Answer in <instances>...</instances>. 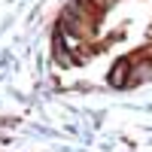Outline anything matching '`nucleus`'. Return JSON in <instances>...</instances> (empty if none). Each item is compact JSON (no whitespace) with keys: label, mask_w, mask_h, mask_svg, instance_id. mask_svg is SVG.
<instances>
[{"label":"nucleus","mask_w":152,"mask_h":152,"mask_svg":"<svg viewBox=\"0 0 152 152\" xmlns=\"http://www.w3.org/2000/svg\"><path fill=\"white\" fill-rule=\"evenodd\" d=\"M146 79H152V64L146 61V64H140V70L137 73H131V82H146Z\"/></svg>","instance_id":"2"},{"label":"nucleus","mask_w":152,"mask_h":152,"mask_svg":"<svg viewBox=\"0 0 152 152\" xmlns=\"http://www.w3.org/2000/svg\"><path fill=\"white\" fill-rule=\"evenodd\" d=\"M125 70H128V61H119L116 70H113V76H110V82L113 85H125Z\"/></svg>","instance_id":"1"}]
</instances>
